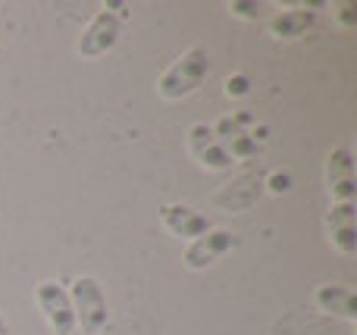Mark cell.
<instances>
[{"instance_id":"cell-1","label":"cell","mask_w":357,"mask_h":335,"mask_svg":"<svg viewBox=\"0 0 357 335\" xmlns=\"http://www.w3.org/2000/svg\"><path fill=\"white\" fill-rule=\"evenodd\" d=\"M207 75H210V54L204 47H188L173 66L163 69V75L157 79V94L163 100H182L188 94H195Z\"/></svg>"},{"instance_id":"cell-2","label":"cell","mask_w":357,"mask_h":335,"mask_svg":"<svg viewBox=\"0 0 357 335\" xmlns=\"http://www.w3.org/2000/svg\"><path fill=\"white\" fill-rule=\"evenodd\" d=\"M69 301H73L75 313V329L85 335H100L110 320V307H107V295L94 276H79L69 288Z\"/></svg>"},{"instance_id":"cell-3","label":"cell","mask_w":357,"mask_h":335,"mask_svg":"<svg viewBox=\"0 0 357 335\" xmlns=\"http://www.w3.org/2000/svg\"><path fill=\"white\" fill-rule=\"evenodd\" d=\"M35 301L38 311L44 313L50 332L54 335H73L75 332V313H73V301H69V292L54 279L38 282L35 288Z\"/></svg>"},{"instance_id":"cell-4","label":"cell","mask_w":357,"mask_h":335,"mask_svg":"<svg viewBox=\"0 0 357 335\" xmlns=\"http://www.w3.org/2000/svg\"><path fill=\"white\" fill-rule=\"evenodd\" d=\"M119 35H123V19L113 10H98L79 38V54L85 56V60H98V56L110 54V50L116 47Z\"/></svg>"},{"instance_id":"cell-5","label":"cell","mask_w":357,"mask_h":335,"mask_svg":"<svg viewBox=\"0 0 357 335\" xmlns=\"http://www.w3.org/2000/svg\"><path fill=\"white\" fill-rule=\"evenodd\" d=\"M188 154L195 157L204 169H216V173H220V169H232V163H235L229 148L213 135V129H210L207 123H195L188 129Z\"/></svg>"},{"instance_id":"cell-6","label":"cell","mask_w":357,"mask_h":335,"mask_svg":"<svg viewBox=\"0 0 357 335\" xmlns=\"http://www.w3.org/2000/svg\"><path fill=\"white\" fill-rule=\"evenodd\" d=\"M232 244H235V235L229 229H210L185 248L182 260L188 270H207V267H213L226 251H232Z\"/></svg>"},{"instance_id":"cell-7","label":"cell","mask_w":357,"mask_h":335,"mask_svg":"<svg viewBox=\"0 0 357 335\" xmlns=\"http://www.w3.org/2000/svg\"><path fill=\"white\" fill-rule=\"evenodd\" d=\"M160 223L169 235L185 238V242H195V238H201L204 232L213 229L204 213L191 210V207H185V204H163L160 207Z\"/></svg>"},{"instance_id":"cell-8","label":"cell","mask_w":357,"mask_h":335,"mask_svg":"<svg viewBox=\"0 0 357 335\" xmlns=\"http://www.w3.org/2000/svg\"><path fill=\"white\" fill-rule=\"evenodd\" d=\"M326 182L339 204H354V160L348 148H335L326 157Z\"/></svg>"},{"instance_id":"cell-9","label":"cell","mask_w":357,"mask_h":335,"mask_svg":"<svg viewBox=\"0 0 357 335\" xmlns=\"http://www.w3.org/2000/svg\"><path fill=\"white\" fill-rule=\"evenodd\" d=\"M314 304L323 313H333V317H342L348 323H357V295L348 286H320L314 292Z\"/></svg>"},{"instance_id":"cell-10","label":"cell","mask_w":357,"mask_h":335,"mask_svg":"<svg viewBox=\"0 0 357 335\" xmlns=\"http://www.w3.org/2000/svg\"><path fill=\"white\" fill-rule=\"evenodd\" d=\"M329 238L345 257H354L357 251V229H354V204H335L326 217Z\"/></svg>"},{"instance_id":"cell-11","label":"cell","mask_w":357,"mask_h":335,"mask_svg":"<svg viewBox=\"0 0 357 335\" xmlns=\"http://www.w3.org/2000/svg\"><path fill=\"white\" fill-rule=\"evenodd\" d=\"M317 22L314 10H279L276 16H270V31L282 41H295V38L307 35Z\"/></svg>"},{"instance_id":"cell-12","label":"cell","mask_w":357,"mask_h":335,"mask_svg":"<svg viewBox=\"0 0 357 335\" xmlns=\"http://www.w3.org/2000/svg\"><path fill=\"white\" fill-rule=\"evenodd\" d=\"M229 10H232V16H241V19H264L270 6L266 3H241V0H235V3H229Z\"/></svg>"},{"instance_id":"cell-13","label":"cell","mask_w":357,"mask_h":335,"mask_svg":"<svg viewBox=\"0 0 357 335\" xmlns=\"http://www.w3.org/2000/svg\"><path fill=\"white\" fill-rule=\"evenodd\" d=\"M248 91H251L248 75H229V79H226V94H229V98H245Z\"/></svg>"},{"instance_id":"cell-14","label":"cell","mask_w":357,"mask_h":335,"mask_svg":"<svg viewBox=\"0 0 357 335\" xmlns=\"http://www.w3.org/2000/svg\"><path fill=\"white\" fill-rule=\"evenodd\" d=\"M270 192L273 194H289L291 192V179H289V176H282V173L270 176Z\"/></svg>"},{"instance_id":"cell-15","label":"cell","mask_w":357,"mask_h":335,"mask_svg":"<svg viewBox=\"0 0 357 335\" xmlns=\"http://www.w3.org/2000/svg\"><path fill=\"white\" fill-rule=\"evenodd\" d=\"M0 335H10V323H6L3 313H0Z\"/></svg>"}]
</instances>
